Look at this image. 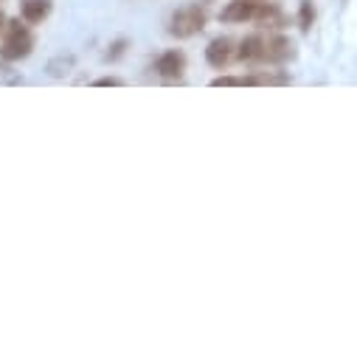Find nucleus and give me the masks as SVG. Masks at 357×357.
<instances>
[{
  "instance_id": "nucleus-4",
  "label": "nucleus",
  "mask_w": 357,
  "mask_h": 357,
  "mask_svg": "<svg viewBox=\"0 0 357 357\" xmlns=\"http://www.w3.org/2000/svg\"><path fill=\"white\" fill-rule=\"evenodd\" d=\"M264 6H267V0H231V3L222 6L220 12V20L222 23H259L261 15H264Z\"/></svg>"
},
{
  "instance_id": "nucleus-1",
  "label": "nucleus",
  "mask_w": 357,
  "mask_h": 357,
  "mask_svg": "<svg viewBox=\"0 0 357 357\" xmlns=\"http://www.w3.org/2000/svg\"><path fill=\"white\" fill-rule=\"evenodd\" d=\"M296 56V45L284 34H250L236 45V59L253 62V65H284Z\"/></svg>"
},
{
  "instance_id": "nucleus-2",
  "label": "nucleus",
  "mask_w": 357,
  "mask_h": 357,
  "mask_svg": "<svg viewBox=\"0 0 357 357\" xmlns=\"http://www.w3.org/2000/svg\"><path fill=\"white\" fill-rule=\"evenodd\" d=\"M31 51H34L31 26H29L23 17L9 20L6 31H3V40H0V56H3L6 62H20V59H26Z\"/></svg>"
},
{
  "instance_id": "nucleus-6",
  "label": "nucleus",
  "mask_w": 357,
  "mask_h": 357,
  "mask_svg": "<svg viewBox=\"0 0 357 357\" xmlns=\"http://www.w3.org/2000/svg\"><path fill=\"white\" fill-rule=\"evenodd\" d=\"M186 65H189V59H186V54H183L181 48H169V51H163V54L155 59L152 70H155L158 76H163V79H181V76L186 73Z\"/></svg>"
},
{
  "instance_id": "nucleus-8",
  "label": "nucleus",
  "mask_w": 357,
  "mask_h": 357,
  "mask_svg": "<svg viewBox=\"0 0 357 357\" xmlns=\"http://www.w3.org/2000/svg\"><path fill=\"white\" fill-rule=\"evenodd\" d=\"M54 12V0H20V17L29 26H40L51 17Z\"/></svg>"
},
{
  "instance_id": "nucleus-13",
  "label": "nucleus",
  "mask_w": 357,
  "mask_h": 357,
  "mask_svg": "<svg viewBox=\"0 0 357 357\" xmlns=\"http://www.w3.org/2000/svg\"><path fill=\"white\" fill-rule=\"evenodd\" d=\"M0 3H3V0H0Z\"/></svg>"
},
{
  "instance_id": "nucleus-11",
  "label": "nucleus",
  "mask_w": 357,
  "mask_h": 357,
  "mask_svg": "<svg viewBox=\"0 0 357 357\" xmlns=\"http://www.w3.org/2000/svg\"><path fill=\"white\" fill-rule=\"evenodd\" d=\"M124 45H127V40H119V43L113 45V51H110L107 56H110V59H116V56H121V51H124Z\"/></svg>"
},
{
  "instance_id": "nucleus-7",
  "label": "nucleus",
  "mask_w": 357,
  "mask_h": 357,
  "mask_svg": "<svg viewBox=\"0 0 357 357\" xmlns=\"http://www.w3.org/2000/svg\"><path fill=\"white\" fill-rule=\"evenodd\" d=\"M236 59V43L231 37H217L208 43L206 48V62L214 68V70H225L231 62Z\"/></svg>"
},
{
  "instance_id": "nucleus-10",
  "label": "nucleus",
  "mask_w": 357,
  "mask_h": 357,
  "mask_svg": "<svg viewBox=\"0 0 357 357\" xmlns=\"http://www.w3.org/2000/svg\"><path fill=\"white\" fill-rule=\"evenodd\" d=\"M93 84H96V87H121L124 82H121L119 76H102V79H96Z\"/></svg>"
},
{
  "instance_id": "nucleus-9",
  "label": "nucleus",
  "mask_w": 357,
  "mask_h": 357,
  "mask_svg": "<svg viewBox=\"0 0 357 357\" xmlns=\"http://www.w3.org/2000/svg\"><path fill=\"white\" fill-rule=\"evenodd\" d=\"M315 23V6H312V0H301V9H298V26L304 31H310Z\"/></svg>"
},
{
  "instance_id": "nucleus-12",
  "label": "nucleus",
  "mask_w": 357,
  "mask_h": 357,
  "mask_svg": "<svg viewBox=\"0 0 357 357\" xmlns=\"http://www.w3.org/2000/svg\"><path fill=\"white\" fill-rule=\"evenodd\" d=\"M6 26H9V17L0 12V40H3V31H6Z\"/></svg>"
},
{
  "instance_id": "nucleus-5",
  "label": "nucleus",
  "mask_w": 357,
  "mask_h": 357,
  "mask_svg": "<svg viewBox=\"0 0 357 357\" xmlns=\"http://www.w3.org/2000/svg\"><path fill=\"white\" fill-rule=\"evenodd\" d=\"M214 87H253V84H290L287 73H276V70H259V73H248V76H217L211 82Z\"/></svg>"
},
{
  "instance_id": "nucleus-3",
  "label": "nucleus",
  "mask_w": 357,
  "mask_h": 357,
  "mask_svg": "<svg viewBox=\"0 0 357 357\" xmlns=\"http://www.w3.org/2000/svg\"><path fill=\"white\" fill-rule=\"evenodd\" d=\"M206 23H208V9L203 3H189L169 17V34L177 40H189V37L200 34L206 29Z\"/></svg>"
}]
</instances>
